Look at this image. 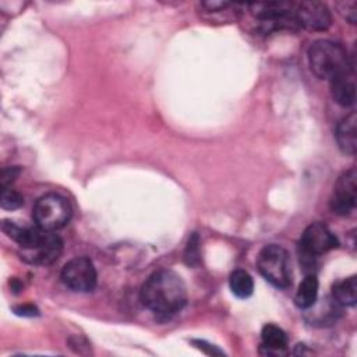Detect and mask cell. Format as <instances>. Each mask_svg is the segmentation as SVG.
I'll return each instance as SVG.
<instances>
[{
  "label": "cell",
  "mask_w": 357,
  "mask_h": 357,
  "mask_svg": "<svg viewBox=\"0 0 357 357\" xmlns=\"http://www.w3.org/2000/svg\"><path fill=\"white\" fill-rule=\"evenodd\" d=\"M21 250V258L35 265L53 264L63 251V240L53 231L39 230L33 241Z\"/></svg>",
  "instance_id": "cell-6"
},
{
  "label": "cell",
  "mask_w": 357,
  "mask_h": 357,
  "mask_svg": "<svg viewBox=\"0 0 357 357\" xmlns=\"http://www.w3.org/2000/svg\"><path fill=\"white\" fill-rule=\"evenodd\" d=\"M336 141L340 151L346 155L356 153V114L350 113L342 119L336 127Z\"/></svg>",
  "instance_id": "cell-12"
},
{
  "label": "cell",
  "mask_w": 357,
  "mask_h": 357,
  "mask_svg": "<svg viewBox=\"0 0 357 357\" xmlns=\"http://www.w3.org/2000/svg\"><path fill=\"white\" fill-rule=\"evenodd\" d=\"M293 17L296 25L311 31H325L332 21L328 6L321 1L294 3Z\"/></svg>",
  "instance_id": "cell-8"
},
{
  "label": "cell",
  "mask_w": 357,
  "mask_h": 357,
  "mask_svg": "<svg viewBox=\"0 0 357 357\" xmlns=\"http://www.w3.org/2000/svg\"><path fill=\"white\" fill-rule=\"evenodd\" d=\"M287 336L279 326L266 324L261 331V351L268 356L286 354Z\"/></svg>",
  "instance_id": "cell-11"
},
{
  "label": "cell",
  "mask_w": 357,
  "mask_h": 357,
  "mask_svg": "<svg viewBox=\"0 0 357 357\" xmlns=\"http://www.w3.org/2000/svg\"><path fill=\"white\" fill-rule=\"evenodd\" d=\"M356 172L354 169L344 172L336 181L331 197V209L333 213L346 216L356 208Z\"/></svg>",
  "instance_id": "cell-9"
},
{
  "label": "cell",
  "mask_w": 357,
  "mask_h": 357,
  "mask_svg": "<svg viewBox=\"0 0 357 357\" xmlns=\"http://www.w3.org/2000/svg\"><path fill=\"white\" fill-rule=\"evenodd\" d=\"M184 261L191 266H197L199 264V238L195 233H192V236L188 238L184 252Z\"/></svg>",
  "instance_id": "cell-17"
},
{
  "label": "cell",
  "mask_w": 357,
  "mask_h": 357,
  "mask_svg": "<svg viewBox=\"0 0 357 357\" xmlns=\"http://www.w3.org/2000/svg\"><path fill=\"white\" fill-rule=\"evenodd\" d=\"M96 280L98 275L95 265L86 257H75L61 269V282L73 291H92L96 286Z\"/></svg>",
  "instance_id": "cell-7"
},
{
  "label": "cell",
  "mask_w": 357,
  "mask_h": 357,
  "mask_svg": "<svg viewBox=\"0 0 357 357\" xmlns=\"http://www.w3.org/2000/svg\"><path fill=\"white\" fill-rule=\"evenodd\" d=\"M0 204H1L3 209L14 211V209H18L24 204V198L20 192L13 190L11 187H6V188H1Z\"/></svg>",
  "instance_id": "cell-16"
},
{
  "label": "cell",
  "mask_w": 357,
  "mask_h": 357,
  "mask_svg": "<svg viewBox=\"0 0 357 357\" xmlns=\"http://www.w3.org/2000/svg\"><path fill=\"white\" fill-rule=\"evenodd\" d=\"M317 296H318V279L315 275L310 273L298 284L294 301H296L297 307L307 310L315 304Z\"/></svg>",
  "instance_id": "cell-13"
},
{
  "label": "cell",
  "mask_w": 357,
  "mask_h": 357,
  "mask_svg": "<svg viewBox=\"0 0 357 357\" xmlns=\"http://www.w3.org/2000/svg\"><path fill=\"white\" fill-rule=\"evenodd\" d=\"M14 311H15L17 315H22V317H33V315L38 314V310L33 305H31V304L15 307Z\"/></svg>",
  "instance_id": "cell-20"
},
{
  "label": "cell",
  "mask_w": 357,
  "mask_h": 357,
  "mask_svg": "<svg viewBox=\"0 0 357 357\" xmlns=\"http://www.w3.org/2000/svg\"><path fill=\"white\" fill-rule=\"evenodd\" d=\"M308 63L311 71L318 78L328 81L353 67L346 49L340 43L329 39H319L311 43Z\"/></svg>",
  "instance_id": "cell-2"
},
{
  "label": "cell",
  "mask_w": 357,
  "mask_h": 357,
  "mask_svg": "<svg viewBox=\"0 0 357 357\" xmlns=\"http://www.w3.org/2000/svg\"><path fill=\"white\" fill-rule=\"evenodd\" d=\"M73 209L70 202L54 192L45 194L36 199L32 218L36 226L46 231H56L63 229L71 219Z\"/></svg>",
  "instance_id": "cell-3"
},
{
  "label": "cell",
  "mask_w": 357,
  "mask_h": 357,
  "mask_svg": "<svg viewBox=\"0 0 357 357\" xmlns=\"http://www.w3.org/2000/svg\"><path fill=\"white\" fill-rule=\"evenodd\" d=\"M229 286L231 293L238 298H247L254 291V280L251 275L244 269H236L231 272Z\"/></svg>",
  "instance_id": "cell-15"
},
{
  "label": "cell",
  "mask_w": 357,
  "mask_h": 357,
  "mask_svg": "<svg viewBox=\"0 0 357 357\" xmlns=\"http://www.w3.org/2000/svg\"><path fill=\"white\" fill-rule=\"evenodd\" d=\"M259 273L275 287L286 289L291 283V269L287 251L276 244L265 245L257 258Z\"/></svg>",
  "instance_id": "cell-4"
},
{
  "label": "cell",
  "mask_w": 357,
  "mask_h": 357,
  "mask_svg": "<svg viewBox=\"0 0 357 357\" xmlns=\"http://www.w3.org/2000/svg\"><path fill=\"white\" fill-rule=\"evenodd\" d=\"M337 247V238L324 223H311L301 234L298 243L300 261L304 266L314 265L318 255H322Z\"/></svg>",
  "instance_id": "cell-5"
},
{
  "label": "cell",
  "mask_w": 357,
  "mask_h": 357,
  "mask_svg": "<svg viewBox=\"0 0 357 357\" xmlns=\"http://www.w3.org/2000/svg\"><path fill=\"white\" fill-rule=\"evenodd\" d=\"M195 344H197V347L199 349V350H202L204 353H206V354H223V351L222 350H219L216 346H211V344H208V343H205L204 340H195L194 342Z\"/></svg>",
  "instance_id": "cell-19"
},
{
  "label": "cell",
  "mask_w": 357,
  "mask_h": 357,
  "mask_svg": "<svg viewBox=\"0 0 357 357\" xmlns=\"http://www.w3.org/2000/svg\"><path fill=\"white\" fill-rule=\"evenodd\" d=\"M331 92L335 102L343 107H350L356 102L354 68H349L331 79Z\"/></svg>",
  "instance_id": "cell-10"
},
{
  "label": "cell",
  "mask_w": 357,
  "mask_h": 357,
  "mask_svg": "<svg viewBox=\"0 0 357 357\" xmlns=\"http://www.w3.org/2000/svg\"><path fill=\"white\" fill-rule=\"evenodd\" d=\"M332 296H333V301L339 305H354L357 301L356 276H350L337 282L333 286Z\"/></svg>",
  "instance_id": "cell-14"
},
{
  "label": "cell",
  "mask_w": 357,
  "mask_h": 357,
  "mask_svg": "<svg viewBox=\"0 0 357 357\" xmlns=\"http://www.w3.org/2000/svg\"><path fill=\"white\" fill-rule=\"evenodd\" d=\"M141 300L155 315L169 318L185 305V284L176 272L160 269L153 272L144 283Z\"/></svg>",
  "instance_id": "cell-1"
},
{
  "label": "cell",
  "mask_w": 357,
  "mask_h": 357,
  "mask_svg": "<svg viewBox=\"0 0 357 357\" xmlns=\"http://www.w3.org/2000/svg\"><path fill=\"white\" fill-rule=\"evenodd\" d=\"M20 174V169L17 166H7L3 169L1 172V188H6V187H10L11 183L17 178V176Z\"/></svg>",
  "instance_id": "cell-18"
}]
</instances>
